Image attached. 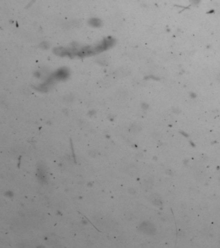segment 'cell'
Masks as SVG:
<instances>
[{"label":"cell","mask_w":220,"mask_h":248,"mask_svg":"<svg viewBox=\"0 0 220 248\" xmlns=\"http://www.w3.org/2000/svg\"><path fill=\"white\" fill-rule=\"evenodd\" d=\"M67 74H68V73L67 70L65 69H61L59 71H58V72L54 74V78H55L56 79L62 80V79L67 78Z\"/></svg>","instance_id":"cell-1"},{"label":"cell","mask_w":220,"mask_h":248,"mask_svg":"<svg viewBox=\"0 0 220 248\" xmlns=\"http://www.w3.org/2000/svg\"><path fill=\"white\" fill-rule=\"evenodd\" d=\"M90 23L94 27H98L100 25V21L98 20H92V21H90Z\"/></svg>","instance_id":"cell-2"}]
</instances>
